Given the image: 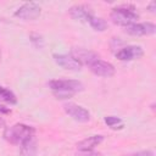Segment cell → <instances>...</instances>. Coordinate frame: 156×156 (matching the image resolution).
Wrapping results in <instances>:
<instances>
[{"label": "cell", "instance_id": "ac0fdd59", "mask_svg": "<svg viewBox=\"0 0 156 156\" xmlns=\"http://www.w3.org/2000/svg\"><path fill=\"white\" fill-rule=\"evenodd\" d=\"M129 156H154V152L150 150H144V151H139V152H135Z\"/></svg>", "mask_w": 156, "mask_h": 156}, {"label": "cell", "instance_id": "8fae6325", "mask_svg": "<svg viewBox=\"0 0 156 156\" xmlns=\"http://www.w3.org/2000/svg\"><path fill=\"white\" fill-rule=\"evenodd\" d=\"M102 140H104L102 135H91L79 141L77 144V149L79 151H93V149L96 147L99 144H101Z\"/></svg>", "mask_w": 156, "mask_h": 156}, {"label": "cell", "instance_id": "d6986e66", "mask_svg": "<svg viewBox=\"0 0 156 156\" xmlns=\"http://www.w3.org/2000/svg\"><path fill=\"white\" fill-rule=\"evenodd\" d=\"M82 152H83L82 156H99V154L93 152V151H82Z\"/></svg>", "mask_w": 156, "mask_h": 156}, {"label": "cell", "instance_id": "9a60e30c", "mask_svg": "<svg viewBox=\"0 0 156 156\" xmlns=\"http://www.w3.org/2000/svg\"><path fill=\"white\" fill-rule=\"evenodd\" d=\"M0 100H4L5 102H9V104H16L17 102L15 94L11 90H9L7 88H4L1 85H0Z\"/></svg>", "mask_w": 156, "mask_h": 156}, {"label": "cell", "instance_id": "277c9868", "mask_svg": "<svg viewBox=\"0 0 156 156\" xmlns=\"http://www.w3.org/2000/svg\"><path fill=\"white\" fill-rule=\"evenodd\" d=\"M63 110L65 112L71 116L74 121L77 122H88L90 119V113L88 110H85L83 106H79L77 104H73V102H67L63 105Z\"/></svg>", "mask_w": 156, "mask_h": 156}, {"label": "cell", "instance_id": "ba28073f", "mask_svg": "<svg viewBox=\"0 0 156 156\" xmlns=\"http://www.w3.org/2000/svg\"><path fill=\"white\" fill-rule=\"evenodd\" d=\"M144 54L141 46H136V45H129L126 48H122L121 50H118L116 52V57L121 61H130V60H135L141 57Z\"/></svg>", "mask_w": 156, "mask_h": 156}, {"label": "cell", "instance_id": "8992f818", "mask_svg": "<svg viewBox=\"0 0 156 156\" xmlns=\"http://www.w3.org/2000/svg\"><path fill=\"white\" fill-rule=\"evenodd\" d=\"M54 60L60 67L68 71H79L83 66L74 56L67 55V54H55Z\"/></svg>", "mask_w": 156, "mask_h": 156}, {"label": "cell", "instance_id": "3957f363", "mask_svg": "<svg viewBox=\"0 0 156 156\" xmlns=\"http://www.w3.org/2000/svg\"><path fill=\"white\" fill-rule=\"evenodd\" d=\"M134 6L132 5H121L112 10L111 20L113 23L123 27H128L133 24L138 20V13L134 11Z\"/></svg>", "mask_w": 156, "mask_h": 156}, {"label": "cell", "instance_id": "5bb4252c", "mask_svg": "<svg viewBox=\"0 0 156 156\" xmlns=\"http://www.w3.org/2000/svg\"><path fill=\"white\" fill-rule=\"evenodd\" d=\"M88 23L91 26V28H94L95 30H99V32H102V30H105L107 28V22L104 18H100V17L91 16L89 18Z\"/></svg>", "mask_w": 156, "mask_h": 156}, {"label": "cell", "instance_id": "6da1fadb", "mask_svg": "<svg viewBox=\"0 0 156 156\" xmlns=\"http://www.w3.org/2000/svg\"><path fill=\"white\" fill-rule=\"evenodd\" d=\"M49 88L52 89L57 99H68L73 94L79 93L84 89L79 80L74 79H52L48 83Z\"/></svg>", "mask_w": 156, "mask_h": 156}, {"label": "cell", "instance_id": "52a82bcc", "mask_svg": "<svg viewBox=\"0 0 156 156\" xmlns=\"http://www.w3.org/2000/svg\"><path fill=\"white\" fill-rule=\"evenodd\" d=\"M126 32L130 35L140 37V35H150L156 32V26L151 22H143V23H133L126 27Z\"/></svg>", "mask_w": 156, "mask_h": 156}, {"label": "cell", "instance_id": "2e32d148", "mask_svg": "<svg viewBox=\"0 0 156 156\" xmlns=\"http://www.w3.org/2000/svg\"><path fill=\"white\" fill-rule=\"evenodd\" d=\"M30 41H32V44H33L37 49H41L43 45H44V40H43L41 35L35 34V33H32V34H30Z\"/></svg>", "mask_w": 156, "mask_h": 156}, {"label": "cell", "instance_id": "7a4b0ae2", "mask_svg": "<svg viewBox=\"0 0 156 156\" xmlns=\"http://www.w3.org/2000/svg\"><path fill=\"white\" fill-rule=\"evenodd\" d=\"M34 133H35V129L33 127L23 124V123H16L11 127H7L4 130V138L6 141L11 144L20 145L23 140L34 135Z\"/></svg>", "mask_w": 156, "mask_h": 156}, {"label": "cell", "instance_id": "e0dca14e", "mask_svg": "<svg viewBox=\"0 0 156 156\" xmlns=\"http://www.w3.org/2000/svg\"><path fill=\"white\" fill-rule=\"evenodd\" d=\"M121 118L119 117H116V116H106L105 117V123L111 127V128H115V126H117L118 123H121Z\"/></svg>", "mask_w": 156, "mask_h": 156}, {"label": "cell", "instance_id": "9c48e42d", "mask_svg": "<svg viewBox=\"0 0 156 156\" xmlns=\"http://www.w3.org/2000/svg\"><path fill=\"white\" fill-rule=\"evenodd\" d=\"M90 71L99 77H112L115 74V67L106 61L102 60H96L94 63H91L90 66Z\"/></svg>", "mask_w": 156, "mask_h": 156}, {"label": "cell", "instance_id": "30bf717a", "mask_svg": "<svg viewBox=\"0 0 156 156\" xmlns=\"http://www.w3.org/2000/svg\"><path fill=\"white\" fill-rule=\"evenodd\" d=\"M72 56H74L82 65L85 63V65H91L94 63L96 60H99V55L94 51H90V50H85V49H76L73 50L72 52Z\"/></svg>", "mask_w": 156, "mask_h": 156}, {"label": "cell", "instance_id": "ffe728a7", "mask_svg": "<svg viewBox=\"0 0 156 156\" xmlns=\"http://www.w3.org/2000/svg\"><path fill=\"white\" fill-rule=\"evenodd\" d=\"M147 9L151 11V12H155V10H156V4L152 1V2H150L149 4V6H147Z\"/></svg>", "mask_w": 156, "mask_h": 156}, {"label": "cell", "instance_id": "7c38bea8", "mask_svg": "<svg viewBox=\"0 0 156 156\" xmlns=\"http://www.w3.org/2000/svg\"><path fill=\"white\" fill-rule=\"evenodd\" d=\"M20 154L21 156H35L37 154V140L35 136L32 135L23 140L20 144Z\"/></svg>", "mask_w": 156, "mask_h": 156}, {"label": "cell", "instance_id": "5b68a950", "mask_svg": "<svg viewBox=\"0 0 156 156\" xmlns=\"http://www.w3.org/2000/svg\"><path fill=\"white\" fill-rule=\"evenodd\" d=\"M39 15H40V6L35 2H26L15 12L16 17L24 21L35 20L39 17Z\"/></svg>", "mask_w": 156, "mask_h": 156}, {"label": "cell", "instance_id": "44dd1931", "mask_svg": "<svg viewBox=\"0 0 156 156\" xmlns=\"http://www.w3.org/2000/svg\"><path fill=\"white\" fill-rule=\"evenodd\" d=\"M5 124V122H4V119H2V117L0 116V127H2Z\"/></svg>", "mask_w": 156, "mask_h": 156}, {"label": "cell", "instance_id": "4fadbf2b", "mask_svg": "<svg viewBox=\"0 0 156 156\" xmlns=\"http://www.w3.org/2000/svg\"><path fill=\"white\" fill-rule=\"evenodd\" d=\"M69 15L74 20H78V21H84V22H88L89 18L93 16L89 11V9L84 5H74L69 9Z\"/></svg>", "mask_w": 156, "mask_h": 156}]
</instances>
